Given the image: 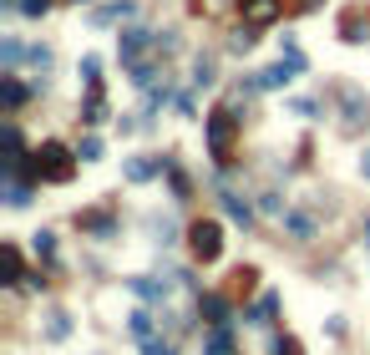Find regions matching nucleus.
I'll list each match as a JSON object with an SVG mask.
<instances>
[{
    "label": "nucleus",
    "mask_w": 370,
    "mask_h": 355,
    "mask_svg": "<svg viewBox=\"0 0 370 355\" xmlns=\"http://www.w3.org/2000/svg\"><path fill=\"white\" fill-rule=\"evenodd\" d=\"M76 173V158L67 142H41V148L31 153V178L36 183H67Z\"/></svg>",
    "instance_id": "1"
},
{
    "label": "nucleus",
    "mask_w": 370,
    "mask_h": 355,
    "mask_svg": "<svg viewBox=\"0 0 370 355\" xmlns=\"http://www.w3.org/2000/svg\"><path fill=\"white\" fill-rule=\"evenodd\" d=\"M188 249H193V259L198 264H213L224 254V228H219V218H198L188 228Z\"/></svg>",
    "instance_id": "2"
},
{
    "label": "nucleus",
    "mask_w": 370,
    "mask_h": 355,
    "mask_svg": "<svg viewBox=\"0 0 370 355\" xmlns=\"http://www.w3.org/2000/svg\"><path fill=\"white\" fill-rule=\"evenodd\" d=\"M208 153L219 162H233V112L228 107L208 112Z\"/></svg>",
    "instance_id": "3"
},
{
    "label": "nucleus",
    "mask_w": 370,
    "mask_h": 355,
    "mask_svg": "<svg viewBox=\"0 0 370 355\" xmlns=\"http://www.w3.org/2000/svg\"><path fill=\"white\" fill-rule=\"evenodd\" d=\"M238 11H244V26H269V20H279L285 0H238Z\"/></svg>",
    "instance_id": "4"
},
{
    "label": "nucleus",
    "mask_w": 370,
    "mask_h": 355,
    "mask_svg": "<svg viewBox=\"0 0 370 355\" xmlns=\"http://www.w3.org/2000/svg\"><path fill=\"white\" fill-rule=\"evenodd\" d=\"M294 71H304L299 61H274L269 71H259V87H264V92H279L285 81H294Z\"/></svg>",
    "instance_id": "5"
},
{
    "label": "nucleus",
    "mask_w": 370,
    "mask_h": 355,
    "mask_svg": "<svg viewBox=\"0 0 370 355\" xmlns=\"http://www.w3.org/2000/svg\"><path fill=\"white\" fill-rule=\"evenodd\" d=\"M147 46H158V41H152V31H127V36H122V61H127V67H137Z\"/></svg>",
    "instance_id": "6"
},
{
    "label": "nucleus",
    "mask_w": 370,
    "mask_h": 355,
    "mask_svg": "<svg viewBox=\"0 0 370 355\" xmlns=\"http://www.w3.org/2000/svg\"><path fill=\"white\" fill-rule=\"evenodd\" d=\"M102 117H107V97H102V81H92V87H86V112H81V122H92V127H97Z\"/></svg>",
    "instance_id": "7"
},
{
    "label": "nucleus",
    "mask_w": 370,
    "mask_h": 355,
    "mask_svg": "<svg viewBox=\"0 0 370 355\" xmlns=\"http://www.w3.org/2000/svg\"><path fill=\"white\" fill-rule=\"evenodd\" d=\"M224 208H228V218H233V223H249V218H254V208H249L244 193H224Z\"/></svg>",
    "instance_id": "8"
},
{
    "label": "nucleus",
    "mask_w": 370,
    "mask_h": 355,
    "mask_svg": "<svg viewBox=\"0 0 370 355\" xmlns=\"http://www.w3.org/2000/svg\"><path fill=\"white\" fill-rule=\"evenodd\" d=\"M0 259H6V284H20V279H26V274H20V249H15V244L0 249Z\"/></svg>",
    "instance_id": "9"
},
{
    "label": "nucleus",
    "mask_w": 370,
    "mask_h": 355,
    "mask_svg": "<svg viewBox=\"0 0 370 355\" xmlns=\"http://www.w3.org/2000/svg\"><path fill=\"white\" fill-rule=\"evenodd\" d=\"M0 102H6V107L15 112L20 102H26V87H20V81H11V76H6V81H0Z\"/></svg>",
    "instance_id": "10"
},
{
    "label": "nucleus",
    "mask_w": 370,
    "mask_h": 355,
    "mask_svg": "<svg viewBox=\"0 0 370 355\" xmlns=\"http://www.w3.org/2000/svg\"><path fill=\"white\" fill-rule=\"evenodd\" d=\"M132 289H137L142 300H167V279H163V284H158V279H132Z\"/></svg>",
    "instance_id": "11"
},
{
    "label": "nucleus",
    "mask_w": 370,
    "mask_h": 355,
    "mask_svg": "<svg viewBox=\"0 0 370 355\" xmlns=\"http://www.w3.org/2000/svg\"><path fill=\"white\" fill-rule=\"evenodd\" d=\"M203 315H208V325H228V320H224V315H228V305H224L219 295H208V300H203Z\"/></svg>",
    "instance_id": "12"
},
{
    "label": "nucleus",
    "mask_w": 370,
    "mask_h": 355,
    "mask_svg": "<svg viewBox=\"0 0 370 355\" xmlns=\"http://www.w3.org/2000/svg\"><path fill=\"white\" fill-rule=\"evenodd\" d=\"M340 102H345V117H350V122H360V112H365L360 92H355V87H345V92H340Z\"/></svg>",
    "instance_id": "13"
},
{
    "label": "nucleus",
    "mask_w": 370,
    "mask_h": 355,
    "mask_svg": "<svg viewBox=\"0 0 370 355\" xmlns=\"http://www.w3.org/2000/svg\"><path fill=\"white\" fill-rule=\"evenodd\" d=\"M285 223H289V234H299V239H310V234H315V218H310V214H289Z\"/></svg>",
    "instance_id": "14"
},
{
    "label": "nucleus",
    "mask_w": 370,
    "mask_h": 355,
    "mask_svg": "<svg viewBox=\"0 0 370 355\" xmlns=\"http://www.w3.org/2000/svg\"><path fill=\"white\" fill-rule=\"evenodd\" d=\"M132 335H137L142 345L152 340V315H147V309H137V315H132Z\"/></svg>",
    "instance_id": "15"
},
{
    "label": "nucleus",
    "mask_w": 370,
    "mask_h": 355,
    "mask_svg": "<svg viewBox=\"0 0 370 355\" xmlns=\"http://www.w3.org/2000/svg\"><path fill=\"white\" fill-rule=\"evenodd\" d=\"M193 81H198V87H208V81H213V56H198V61H193Z\"/></svg>",
    "instance_id": "16"
},
{
    "label": "nucleus",
    "mask_w": 370,
    "mask_h": 355,
    "mask_svg": "<svg viewBox=\"0 0 370 355\" xmlns=\"http://www.w3.org/2000/svg\"><path fill=\"white\" fill-rule=\"evenodd\" d=\"M67 330H71V325H67L61 309H56V315H46V335H51V340H67Z\"/></svg>",
    "instance_id": "17"
},
{
    "label": "nucleus",
    "mask_w": 370,
    "mask_h": 355,
    "mask_svg": "<svg viewBox=\"0 0 370 355\" xmlns=\"http://www.w3.org/2000/svg\"><path fill=\"white\" fill-rule=\"evenodd\" d=\"M152 173H158V168H152V162H127V178H132V183H147Z\"/></svg>",
    "instance_id": "18"
},
{
    "label": "nucleus",
    "mask_w": 370,
    "mask_h": 355,
    "mask_svg": "<svg viewBox=\"0 0 370 355\" xmlns=\"http://www.w3.org/2000/svg\"><path fill=\"white\" fill-rule=\"evenodd\" d=\"M274 355H304V345L294 335H285V340H274Z\"/></svg>",
    "instance_id": "19"
},
{
    "label": "nucleus",
    "mask_w": 370,
    "mask_h": 355,
    "mask_svg": "<svg viewBox=\"0 0 370 355\" xmlns=\"http://www.w3.org/2000/svg\"><path fill=\"white\" fill-rule=\"evenodd\" d=\"M269 315H274V295H264V300H259V309H254V325H269Z\"/></svg>",
    "instance_id": "20"
},
{
    "label": "nucleus",
    "mask_w": 370,
    "mask_h": 355,
    "mask_svg": "<svg viewBox=\"0 0 370 355\" xmlns=\"http://www.w3.org/2000/svg\"><path fill=\"white\" fill-rule=\"evenodd\" d=\"M0 56H6V61H11V67H15V61H20V56H26V51H20V41H0Z\"/></svg>",
    "instance_id": "21"
},
{
    "label": "nucleus",
    "mask_w": 370,
    "mask_h": 355,
    "mask_svg": "<svg viewBox=\"0 0 370 355\" xmlns=\"http://www.w3.org/2000/svg\"><path fill=\"white\" fill-rule=\"evenodd\" d=\"M97 71H102V61H97V56H86V61H81V76H86V87L97 81Z\"/></svg>",
    "instance_id": "22"
},
{
    "label": "nucleus",
    "mask_w": 370,
    "mask_h": 355,
    "mask_svg": "<svg viewBox=\"0 0 370 355\" xmlns=\"http://www.w3.org/2000/svg\"><path fill=\"white\" fill-rule=\"evenodd\" d=\"M20 11H26V15H46L51 0H20Z\"/></svg>",
    "instance_id": "23"
},
{
    "label": "nucleus",
    "mask_w": 370,
    "mask_h": 355,
    "mask_svg": "<svg viewBox=\"0 0 370 355\" xmlns=\"http://www.w3.org/2000/svg\"><path fill=\"white\" fill-rule=\"evenodd\" d=\"M81 158H86V162H97V158H102V142H97V137H86V142H81Z\"/></svg>",
    "instance_id": "24"
},
{
    "label": "nucleus",
    "mask_w": 370,
    "mask_h": 355,
    "mask_svg": "<svg viewBox=\"0 0 370 355\" xmlns=\"http://www.w3.org/2000/svg\"><path fill=\"white\" fill-rule=\"evenodd\" d=\"M36 254H41V259H51V254H56V244H51V234H36Z\"/></svg>",
    "instance_id": "25"
},
{
    "label": "nucleus",
    "mask_w": 370,
    "mask_h": 355,
    "mask_svg": "<svg viewBox=\"0 0 370 355\" xmlns=\"http://www.w3.org/2000/svg\"><path fill=\"white\" fill-rule=\"evenodd\" d=\"M127 11H132V6L122 0V6H107V11H97V20H117V15H127Z\"/></svg>",
    "instance_id": "26"
},
{
    "label": "nucleus",
    "mask_w": 370,
    "mask_h": 355,
    "mask_svg": "<svg viewBox=\"0 0 370 355\" xmlns=\"http://www.w3.org/2000/svg\"><path fill=\"white\" fill-rule=\"evenodd\" d=\"M31 61H36L41 71H46V67H51V51H46V46H31Z\"/></svg>",
    "instance_id": "27"
},
{
    "label": "nucleus",
    "mask_w": 370,
    "mask_h": 355,
    "mask_svg": "<svg viewBox=\"0 0 370 355\" xmlns=\"http://www.w3.org/2000/svg\"><path fill=\"white\" fill-rule=\"evenodd\" d=\"M259 208H264V214H285V203H279V193H264V203H259Z\"/></svg>",
    "instance_id": "28"
},
{
    "label": "nucleus",
    "mask_w": 370,
    "mask_h": 355,
    "mask_svg": "<svg viewBox=\"0 0 370 355\" xmlns=\"http://www.w3.org/2000/svg\"><path fill=\"white\" fill-rule=\"evenodd\" d=\"M147 355H172V345L167 340H147Z\"/></svg>",
    "instance_id": "29"
},
{
    "label": "nucleus",
    "mask_w": 370,
    "mask_h": 355,
    "mask_svg": "<svg viewBox=\"0 0 370 355\" xmlns=\"http://www.w3.org/2000/svg\"><path fill=\"white\" fill-rule=\"evenodd\" d=\"M360 173H365V178H370V153H365V158H360Z\"/></svg>",
    "instance_id": "30"
},
{
    "label": "nucleus",
    "mask_w": 370,
    "mask_h": 355,
    "mask_svg": "<svg viewBox=\"0 0 370 355\" xmlns=\"http://www.w3.org/2000/svg\"><path fill=\"white\" fill-rule=\"evenodd\" d=\"M299 6H304V11H310V6H320V0H299Z\"/></svg>",
    "instance_id": "31"
}]
</instances>
